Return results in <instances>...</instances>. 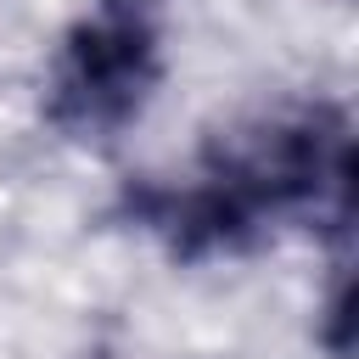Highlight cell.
Segmentation results:
<instances>
[{
  "instance_id": "2",
  "label": "cell",
  "mask_w": 359,
  "mask_h": 359,
  "mask_svg": "<svg viewBox=\"0 0 359 359\" xmlns=\"http://www.w3.org/2000/svg\"><path fill=\"white\" fill-rule=\"evenodd\" d=\"M163 79V45L140 6L107 0L73 22L45 79V118L73 140H107L146 112Z\"/></svg>"
},
{
  "instance_id": "1",
  "label": "cell",
  "mask_w": 359,
  "mask_h": 359,
  "mask_svg": "<svg viewBox=\"0 0 359 359\" xmlns=\"http://www.w3.org/2000/svg\"><path fill=\"white\" fill-rule=\"evenodd\" d=\"M123 213L168 258L202 264L258 247L286 219H353V140L337 107H297L208 146L185 185H129Z\"/></svg>"
}]
</instances>
